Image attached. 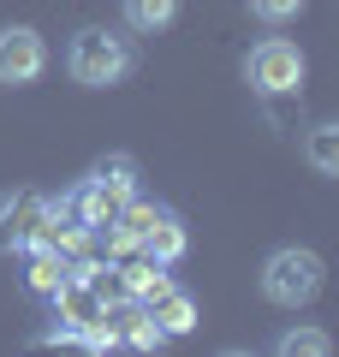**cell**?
Returning a JSON list of instances; mask_svg holds the SVG:
<instances>
[{
	"mask_svg": "<svg viewBox=\"0 0 339 357\" xmlns=\"http://www.w3.org/2000/svg\"><path fill=\"white\" fill-rule=\"evenodd\" d=\"M137 250L149 256V262H161V268L185 262V250H190V232H185V220H179L173 208H149V227H143Z\"/></svg>",
	"mask_w": 339,
	"mask_h": 357,
	"instance_id": "52a82bcc",
	"label": "cell"
},
{
	"mask_svg": "<svg viewBox=\"0 0 339 357\" xmlns=\"http://www.w3.org/2000/svg\"><path fill=\"white\" fill-rule=\"evenodd\" d=\"M42 72H48V42L30 24H6L0 30V84L24 89V84H36Z\"/></svg>",
	"mask_w": 339,
	"mask_h": 357,
	"instance_id": "5b68a950",
	"label": "cell"
},
{
	"mask_svg": "<svg viewBox=\"0 0 339 357\" xmlns=\"http://www.w3.org/2000/svg\"><path fill=\"white\" fill-rule=\"evenodd\" d=\"M303 6H310V0H250V18H262V24H292V18H303Z\"/></svg>",
	"mask_w": 339,
	"mask_h": 357,
	"instance_id": "9a60e30c",
	"label": "cell"
},
{
	"mask_svg": "<svg viewBox=\"0 0 339 357\" xmlns=\"http://www.w3.org/2000/svg\"><path fill=\"white\" fill-rule=\"evenodd\" d=\"M303 161L322 178H339V119H322V126L303 131Z\"/></svg>",
	"mask_w": 339,
	"mask_h": 357,
	"instance_id": "7c38bea8",
	"label": "cell"
},
{
	"mask_svg": "<svg viewBox=\"0 0 339 357\" xmlns=\"http://www.w3.org/2000/svg\"><path fill=\"white\" fill-rule=\"evenodd\" d=\"M274 351L280 357H327V351H333V333H322V328H286L274 340Z\"/></svg>",
	"mask_w": 339,
	"mask_h": 357,
	"instance_id": "5bb4252c",
	"label": "cell"
},
{
	"mask_svg": "<svg viewBox=\"0 0 339 357\" xmlns=\"http://www.w3.org/2000/svg\"><path fill=\"white\" fill-rule=\"evenodd\" d=\"M107 340H113V345H131V351H161V345H167V333L155 328L149 304L126 298L119 310H107Z\"/></svg>",
	"mask_w": 339,
	"mask_h": 357,
	"instance_id": "8992f818",
	"label": "cell"
},
{
	"mask_svg": "<svg viewBox=\"0 0 339 357\" xmlns=\"http://www.w3.org/2000/svg\"><path fill=\"white\" fill-rule=\"evenodd\" d=\"M84 178H96L107 197H119V203H131L137 197V155H126V149H113V155H101L96 167H89Z\"/></svg>",
	"mask_w": 339,
	"mask_h": 357,
	"instance_id": "30bf717a",
	"label": "cell"
},
{
	"mask_svg": "<svg viewBox=\"0 0 339 357\" xmlns=\"http://www.w3.org/2000/svg\"><path fill=\"white\" fill-rule=\"evenodd\" d=\"M303 77H310V60H303V48L286 42V36H268V42H256V48L244 54V84H250L262 102L298 96Z\"/></svg>",
	"mask_w": 339,
	"mask_h": 357,
	"instance_id": "3957f363",
	"label": "cell"
},
{
	"mask_svg": "<svg viewBox=\"0 0 339 357\" xmlns=\"http://www.w3.org/2000/svg\"><path fill=\"white\" fill-rule=\"evenodd\" d=\"M322 280H327L322 256L303 250V244H286V250H274V256L262 262V274H256L262 298H268V304H280V310H303V304H315Z\"/></svg>",
	"mask_w": 339,
	"mask_h": 357,
	"instance_id": "7a4b0ae2",
	"label": "cell"
},
{
	"mask_svg": "<svg viewBox=\"0 0 339 357\" xmlns=\"http://www.w3.org/2000/svg\"><path fill=\"white\" fill-rule=\"evenodd\" d=\"M119 13H126V24L137 30V36H155V30H167L179 18V0H126Z\"/></svg>",
	"mask_w": 339,
	"mask_h": 357,
	"instance_id": "4fadbf2b",
	"label": "cell"
},
{
	"mask_svg": "<svg viewBox=\"0 0 339 357\" xmlns=\"http://www.w3.org/2000/svg\"><path fill=\"white\" fill-rule=\"evenodd\" d=\"M48 215H54V197H42V191H6V197H0V256H24L30 244L42 238Z\"/></svg>",
	"mask_w": 339,
	"mask_h": 357,
	"instance_id": "277c9868",
	"label": "cell"
},
{
	"mask_svg": "<svg viewBox=\"0 0 339 357\" xmlns=\"http://www.w3.org/2000/svg\"><path fill=\"white\" fill-rule=\"evenodd\" d=\"M149 316H155V328H161L167 340H185V333H197L202 310H197V298H190L185 286H173V280H167L161 292L149 298Z\"/></svg>",
	"mask_w": 339,
	"mask_h": 357,
	"instance_id": "ba28073f",
	"label": "cell"
},
{
	"mask_svg": "<svg viewBox=\"0 0 339 357\" xmlns=\"http://www.w3.org/2000/svg\"><path fill=\"white\" fill-rule=\"evenodd\" d=\"M161 286H167V268L149 262L143 250L126 256V262H113V292H119V298H137V304H149Z\"/></svg>",
	"mask_w": 339,
	"mask_h": 357,
	"instance_id": "9c48e42d",
	"label": "cell"
},
{
	"mask_svg": "<svg viewBox=\"0 0 339 357\" xmlns=\"http://www.w3.org/2000/svg\"><path fill=\"white\" fill-rule=\"evenodd\" d=\"M24 256H30V274H24V280H30V292L54 298V292L66 286V274H72V256H60L54 244H30Z\"/></svg>",
	"mask_w": 339,
	"mask_h": 357,
	"instance_id": "8fae6325",
	"label": "cell"
},
{
	"mask_svg": "<svg viewBox=\"0 0 339 357\" xmlns=\"http://www.w3.org/2000/svg\"><path fill=\"white\" fill-rule=\"evenodd\" d=\"M131 66H137L131 42L113 36V30H101V24L77 30L72 48H66V72H72V84H84V89H113V84H126Z\"/></svg>",
	"mask_w": 339,
	"mask_h": 357,
	"instance_id": "6da1fadb",
	"label": "cell"
}]
</instances>
